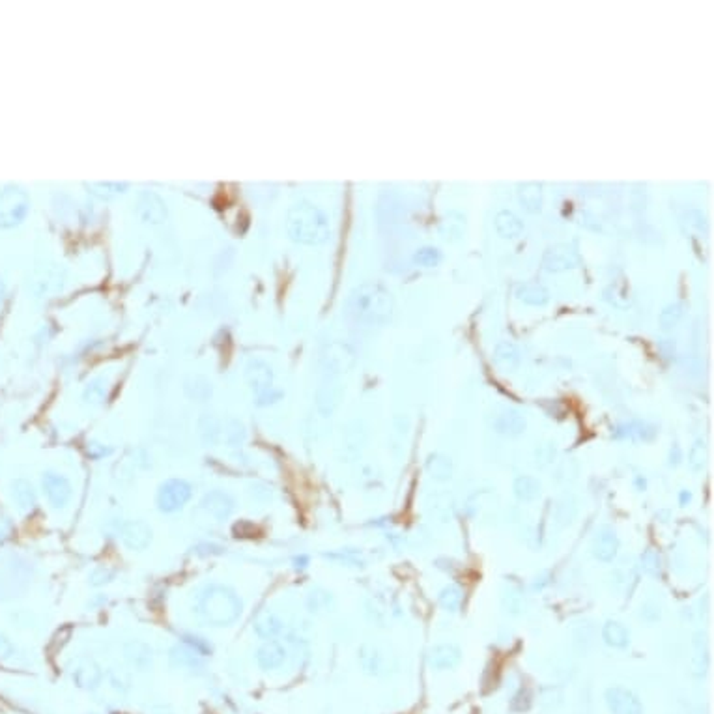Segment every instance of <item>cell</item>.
<instances>
[{
	"mask_svg": "<svg viewBox=\"0 0 714 714\" xmlns=\"http://www.w3.org/2000/svg\"><path fill=\"white\" fill-rule=\"evenodd\" d=\"M541 494V483L531 475H522L514 481V496L520 501H533Z\"/></svg>",
	"mask_w": 714,
	"mask_h": 714,
	"instance_id": "28",
	"label": "cell"
},
{
	"mask_svg": "<svg viewBox=\"0 0 714 714\" xmlns=\"http://www.w3.org/2000/svg\"><path fill=\"white\" fill-rule=\"evenodd\" d=\"M518 198L527 212H539L542 206V185L537 182H526L518 185Z\"/></svg>",
	"mask_w": 714,
	"mask_h": 714,
	"instance_id": "24",
	"label": "cell"
},
{
	"mask_svg": "<svg viewBox=\"0 0 714 714\" xmlns=\"http://www.w3.org/2000/svg\"><path fill=\"white\" fill-rule=\"evenodd\" d=\"M11 499L21 512H32L38 507V492H36L34 484L26 479L11 481Z\"/></svg>",
	"mask_w": 714,
	"mask_h": 714,
	"instance_id": "16",
	"label": "cell"
},
{
	"mask_svg": "<svg viewBox=\"0 0 714 714\" xmlns=\"http://www.w3.org/2000/svg\"><path fill=\"white\" fill-rule=\"evenodd\" d=\"M442 260V253L436 247H423L415 253V262H419L421 266H436Z\"/></svg>",
	"mask_w": 714,
	"mask_h": 714,
	"instance_id": "37",
	"label": "cell"
},
{
	"mask_svg": "<svg viewBox=\"0 0 714 714\" xmlns=\"http://www.w3.org/2000/svg\"><path fill=\"white\" fill-rule=\"evenodd\" d=\"M114 576H116V572H114L113 568H108V566H98V568H94L92 574H90V583L94 587H103L107 586V583H111V581L114 580Z\"/></svg>",
	"mask_w": 714,
	"mask_h": 714,
	"instance_id": "38",
	"label": "cell"
},
{
	"mask_svg": "<svg viewBox=\"0 0 714 714\" xmlns=\"http://www.w3.org/2000/svg\"><path fill=\"white\" fill-rule=\"evenodd\" d=\"M168 658H170V664H173L174 668H178V670H188L191 671V673L204 670L203 656H198L195 651H191L189 647L183 646V643L182 646L173 647Z\"/></svg>",
	"mask_w": 714,
	"mask_h": 714,
	"instance_id": "21",
	"label": "cell"
},
{
	"mask_svg": "<svg viewBox=\"0 0 714 714\" xmlns=\"http://www.w3.org/2000/svg\"><path fill=\"white\" fill-rule=\"evenodd\" d=\"M369 655L364 653V649H361V665H363V670L367 671V673H378V670H379V655L376 653L374 649H370L369 647Z\"/></svg>",
	"mask_w": 714,
	"mask_h": 714,
	"instance_id": "40",
	"label": "cell"
},
{
	"mask_svg": "<svg viewBox=\"0 0 714 714\" xmlns=\"http://www.w3.org/2000/svg\"><path fill=\"white\" fill-rule=\"evenodd\" d=\"M690 499H692V494H690L688 490H683V492H680V505H686Z\"/></svg>",
	"mask_w": 714,
	"mask_h": 714,
	"instance_id": "47",
	"label": "cell"
},
{
	"mask_svg": "<svg viewBox=\"0 0 714 714\" xmlns=\"http://www.w3.org/2000/svg\"><path fill=\"white\" fill-rule=\"evenodd\" d=\"M578 262L576 253L571 251L566 245H559L554 247L550 251H546L544 255V267L550 271H557V270H565V267H572Z\"/></svg>",
	"mask_w": 714,
	"mask_h": 714,
	"instance_id": "22",
	"label": "cell"
},
{
	"mask_svg": "<svg viewBox=\"0 0 714 714\" xmlns=\"http://www.w3.org/2000/svg\"><path fill=\"white\" fill-rule=\"evenodd\" d=\"M86 453H88L90 459L101 460L111 457V454H113V449L105 447L103 444H98V442H92V444H88V447H86Z\"/></svg>",
	"mask_w": 714,
	"mask_h": 714,
	"instance_id": "42",
	"label": "cell"
},
{
	"mask_svg": "<svg viewBox=\"0 0 714 714\" xmlns=\"http://www.w3.org/2000/svg\"><path fill=\"white\" fill-rule=\"evenodd\" d=\"M6 294H8V286H6L4 279H0V303H2V301H4Z\"/></svg>",
	"mask_w": 714,
	"mask_h": 714,
	"instance_id": "46",
	"label": "cell"
},
{
	"mask_svg": "<svg viewBox=\"0 0 714 714\" xmlns=\"http://www.w3.org/2000/svg\"><path fill=\"white\" fill-rule=\"evenodd\" d=\"M243 602L232 587L223 583H208L195 596L193 613L206 626H230L240 619Z\"/></svg>",
	"mask_w": 714,
	"mask_h": 714,
	"instance_id": "1",
	"label": "cell"
},
{
	"mask_svg": "<svg viewBox=\"0 0 714 714\" xmlns=\"http://www.w3.org/2000/svg\"><path fill=\"white\" fill-rule=\"evenodd\" d=\"M641 566H643V571H646V574H649V576H653V578H656L658 574H661V571H662V561H661V556L655 552V550H647L643 556H641Z\"/></svg>",
	"mask_w": 714,
	"mask_h": 714,
	"instance_id": "36",
	"label": "cell"
},
{
	"mask_svg": "<svg viewBox=\"0 0 714 714\" xmlns=\"http://www.w3.org/2000/svg\"><path fill=\"white\" fill-rule=\"evenodd\" d=\"M496 230L499 232V236L503 238H516L522 234L524 223L520 221V217L516 213L503 210L496 215Z\"/></svg>",
	"mask_w": 714,
	"mask_h": 714,
	"instance_id": "26",
	"label": "cell"
},
{
	"mask_svg": "<svg viewBox=\"0 0 714 714\" xmlns=\"http://www.w3.org/2000/svg\"><path fill=\"white\" fill-rule=\"evenodd\" d=\"M66 285V271L56 264H49L38 270L30 281V290L38 297H49L62 292Z\"/></svg>",
	"mask_w": 714,
	"mask_h": 714,
	"instance_id": "7",
	"label": "cell"
},
{
	"mask_svg": "<svg viewBox=\"0 0 714 714\" xmlns=\"http://www.w3.org/2000/svg\"><path fill=\"white\" fill-rule=\"evenodd\" d=\"M107 389H108L107 379L105 378L92 379V382L86 385V389H84V393H83L84 402L90 406L103 404L105 399H107Z\"/></svg>",
	"mask_w": 714,
	"mask_h": 714,
	"instance_id": "30",
	"label": "cell"
},
{
	"mask_svg": "<svg viewBox=\"0 0 714 714\" xmlns=\"http://www.w3.org/2000/svg\"><path fill=\"white\" fill-rule=\"evenodd\" d=\"M182 643L185 647H189L191 651H195V653H197L198 656H203V658L204 656H210L213 653V646L206 640V638H203V636L183 634Z\"/></svg>",
	"mask_w": 714,
	"mask_h": 714,
	"instance_id": "34",
	"label": "cell"
},
{
	"mask_svg": "<svg viewBox=\"0 0 714 714\" xmlns=\"http://www.w3.org/2000/svg\"><path fill=\"white\" fill-rule=\"evenodd\" d=\"M123 656L126 661L129 662L131 668H135L137 671H146L152 668L153 662V655H152V647L144 641H129L123 647Z\"/></svg>",
	"mask_w": 714,
	"mask_h": 714,
	"instance_id": "18",
	"label": "cell"
},
{
	"mask_svg": "<svg viewBox=\"0 0 714 714\" xmlns=\"http://www.w3.org/2000/svg\"><path fill=\"white\" fill-rule=\"evenodd\" d=\"M286 232L292 242L301 245H322L330 240V219L316 204L300 200L286 213Z\"/></svg>",
	"mask_w": 714,
	"mask_h": 714,
	"instance_id": "3",
	"label": "cell"
},
{
	"mask_svg": "<svg viewBox=\"0 0 714 714\" xmlns=\"http://www.w3.org/2000/svg\"><path fill=\"white\" fill-rule=\"evenodd\" d=\"M516 296L529 305H544L548 301V292L539 285H524L518 288Z\"/></svg>",
	"mask_w": 714,
	"mask_h": 714,
	"instance_id": "33",
	"label": "cell"
},
{
	"mask_svg": "<svg viewBox=\"0 0 714 714\" xmlns=\"http://www.w3.org/2000/svg\"><path fill=\"white\" fill-rule=\"evenodd\" d=\"M424 469L436 481H449L453 477V462L444 454H430L424 464Z\"/></svg>",
	"mask_w": 714,
	"mask_h": 714,
	"instance_id": "27",
	"label": "cell"
},
{
	"mask_svg": "<svg viewBox=\"0 0 714 714\" xmlns=\"http://www.w3.org/2000/svg\"><path fill=\"white\" fill-rule=\"evenodd\" d=\"M494 429L503 436H518L526 429V419L518 414L516 409H503L494 419Z\"/></svg>",
	"mask_w": 714,
	"mask_h": 714,
	"instance_id": "20",
	"label": "cell"
},
{
	"mask_svg": "<svg viewBox=\"0 0 714 714\" xmlns=\"http://www.w3.org/2000/svg\"><path fill=\"white\" fill-rule=\"evenodd\" d=\"M393 294L378 281L355 286L346 300V315L359 324H384L393 315Z\"/></svg>",
	"mask_w": 714,
	"mask_h": 714,
	"instance_id": "2",
	"label": "cell"
},
{
	"mask_svg": "<svg viewBox=\"0 0 714 714\" xmlns=\"http://www.w3.org/2000/svg\"><path fill=\"white\" fill-rule=\"evenodd\" d=\"M705 459H707V453H705V444L698 442V444L692 447V451H690V457H688L690 468L694 469V471H700V469L705 466Z\"/></svg>",
	"mask_w": 714,
	"mask_h": 714,
	"instance_id": "39",
	"label": "cell"
},
{
	"mask_svg": "<svg viewBox=\"0 0 714 714\" xmlns=\"http://www.w3.org/2000/svg\"><path fill=\"white\" fill-rule=\"evenodd\" d=\"M462 598H464L462 589H460L459 586H454V583H449V586H445L444 589L439 591V596H438V601H439V604H442V608H445L447 611L459 610L460 604H462Z\"/></svg>",
	"mask_w": 714,
	"mask_h": 714,
	"instance_id": "31",
	"label": "cell"
},
{
	"mask_svg": "<svg viewBox=\"0 0 714 714\" xmlns=\"http://www.w3.org/2000/svg\"><path fill=\"white\" fill-rule=\"evenodd\" d=\"M593 556L602 563H611L619 552V537L608 526H602L593 537Z\"/></svg>",
	"mask_w": 714,
	"mask_h": 714,
	"instance_id": "14",
	"label": "cell"
},
{
	"mask_svg": "<svg viewBox=\"0 0 714 714\" xmlns=\"http://www.w3.org/2000/svg\"><path fill=\"white\" fill-rule=\"evenodd\" d=\"M15 653H17V647H15L14 641L8 636L0 634V661H10L15 656Z\"/></svg>",
	"mask_w": 714,
	"mask_h": 714,
	"instance_id": "43",
	"label": "cell"
},
{
	"mask_svg": "<svg viewBox=\"0 0 714 714\" xmlns=\"http://www.w3.org/2000/svg\"><path fill=\"white\" fill-rule=\"evenodd\" d=\"M255 632L264 641L273 640V638H277L282 632V621L277 616H273V613H267V616L256 621Z\"/></svg>",
	"mask_w": 714,
	"mask_h": 714,
	"instance_id": "29",
	"label": "cell"
},
{
	"mask_svg": "<svg viewBox=\"0 0 714 714\" xmlns=\"http://www.w3.org/2000/svg\"><path fill=\"white\" fill-rule=\"evenodd\" d=\"M30 212L29 193L21 185H4L0 189V228L10 230L19 227Z\"/></svg>",
	"mask_w": 714,
	"mask_h": 714,
	"instance_id": "4",
	"label": "cell"
},
{
	"mask_svg": "<svg viewBox=\"0 0 714 714\" xmlns=\"http://www.w3.org/2000/svg\"><path fill=\"white\" fill-rule=\"evenodd\" d=\"M41 490L51 507L64 509L73 498V486L69 479L56 471H45L41 475Z\"/></svg>",
	"mask_w": 714,
	"mask_h": 714,
	"instance_id": "6",
	"label": "cell"
},
{
	"mask_svg": "<svg viewBox=\"0 0 714 714\" xmlns=\"http://www.w3.org/2000/svg\"><path fill=\"white\" fill-rule=\"evenodd\" d=\"M256 664L264 671L277 670L286 661V649L277 640H266L255 653Z\"/></svg>",
	"mask_w": 714,
	"mask_h": 714,
	"instance_id": "15",
	"label": "cell"
},
{
	"mask_svg": "<svg viewBox=\"0 0 714 714\" xmlns=\"http://www.w3.org/2000/svg\"><path fill=\"white\" fill-rule=\"evenodd\" d=\"M120 537H122L126 548L133 550V552L135 550L143 552L152 542V527L143 520H129L120 527Z\"/></svg>",
	"mask_w": 714,
	"mask_h": 714,
	"instance_id": "11",
	"label": "cell"
},
{
	"mask_svg": "<svg viewBox=\"0 0 714 714\" xmlns=\"http://www.w3.org/2000/svg\"><path fill=\"white\" fill-rule=\"evenodd\" d=\"M606 705L611 714H646L641 701L623 686H611L606 690Z\"/></svg>",
	"mask_w": 714,
	"mask_h": 714,
	"instance_id": "10",
	"label": "cell"
},
{
	"mask_svg": "<svg viewBox=\"0 0 714 714\" xmlns=\"http://www.w3.org/2000/svg\"><path fill=\"white\" fill-rule=\"evenodd\" d=\"M11 533V522L8 518H0V541L10 537Z\"/></svg>",
	"mask_w": 714,
	"mask_h": 714,
	"instance_id": "44",
	"label": "cell"
},
{
	"mask_svg": "<svg viewBox=\"0 0 714 714\" xmlns=\"http://www.w3.org/2000/svg\"><path fill=\"white\" fill-rule=\"evenodd\" d=\"M247 432L245 427H243L240 421H230V423L225 427V439L230 447H240V445L245 442Z\"/></svg>",
	"mask_w": 714,
	"mask_h": 714,
	"instance_id": "35",
	"label": "cell"
},
{
	"mask_svg": "<svg viewBox=\"0 0 714 714\" xmlns=\"http://www.w3.org/2000/svg\"><path fill=\"white\" fill-rule=\"evenodd\" d=\"M69 677L83 690H96L103 683V670L92 658H75L69 665Z\"/></svg>",
	"mask_w": 714,
	"mask_h": 714,
	"instance_id": "9",
	"label": "cell"
},
{
	"mask_svg": "<svg viewBox=\"0 0 714 714\" xmlns=\"http://www.w3.org/2000/svg\"><path fill=\"white\" fill-rule=\"evenodd\" d=\"M294 563H296V568L303 571V568H307V565H309V557H307V556H300V557H296V559H294Z\"/></svg>",
	"mask_w": 714,
	"mask_h": 714,
	"instance_id": "45",
	"label": "cell"
},
{
	"mask_svg": "<svg viewBox=\"0 0 714 714\" xmlns=\"http://www.w3.org/2000/svg\"><path fill=\"white\" fill-rule=\"evenodd\" d=\"M84 188L88 189L90 195L101 198V200H111V198H116L120 195L129 189L128 182H90L84 183Z\"/></svg>",
	"mask_w": 714,
	"mask_h": 714,
	"instance_id": "25",
	"label": "cell"
},
{
	"mask_svg": "<svg viewBox=\"0 0 714 714\" xmlns=\"http://www.w3.org/2000/svg\"><path fill=\"white\" fill-rule=\"evenodd\" d=\"M494 359H496V363H498L499 367H503V369H514L518 364V361H520V354H518L516 346L514 345H511V342H501V345H498V348H496Z\"/></svg>",
	"mask_w": 714,
	"mask_h": 714,
	"instance_id": "32",
	"label": "cell"
},
{
	"mask_svg": "<svg viewBox=\"0 0 714 714\" xmlns=\"http://www.w3.org/2000/svg\"><path fill=\"white\" fill-rule=\"evenodd\" d=\"M135 213L146 225H161L167 219L168 210L158 193L143 191L138 193L137 200H135Z\"/></svg>",
	"mask_w": 714,
	"mask_h": 714,
	"instance_id": "8",
	"label": "cell"
},
{
	"mask_svg": "<svg viewBox=\"0 0 714 714\" xmlns=\"http://www.w3.org/2000/svg\"><path fill=\"white\" fill-rule=\"evenodd\" d=\"M509 601V604H505V606L509 608L507 611H512V613H518V611L522 610V606H524V595L520 591H514V589H509L505 595H503V602H507Z\"/></svg>",
	"mask_w": 714,
	"mask_h": 714,
	"instance_id": "41",
	"label": "cell"
},
{
	"mask_svg": "<svg viewBox=\"0 0 714 714\" xmlns=\"http://www.w3.org/2000/svg\"><path fill=\"white\" fill-rule=\"evenodd\" d=\"M460 658H462V653L457 646L453 643H442V646H436L430 649L429 653V664L432 665L434 670H453L457 665L460 664Z\"/></svg>",
	"mask_w": 714,
	"mask_h": 714,
	"instance_id": "17",
	"label": "cell"
},
{
	"mask_svg": "<svg viewBox=\"0 0 714 714\" xmlns=\"http://www.w3.org/2000/svg\"><path fill=\"white\" fill-rule=\"evenodd\" d=\"M602 640L613 649H625L631 641V632L619 621H606V625L602 626Z\"/></svg>",
	"mask_w": 714,
	"mask_h": 714,
	"instance_id": "23",
	"label": "cell"
},
{
	"mask_svg": "<svg viewBox=\"0 0 714 714\" xmlns=\"http://www.w3.org/2000/svg\"><path fill=\"white\" fill-rule=\"evenodd\" d=\"M152 714H174V713L170 709H167V707H155V709L152 710Z\"/></svg>",
	"mask_w": 714,
	"mask_h": 714,
	"instance_id": "48",
	"label": "cell"
},
{
	"mask_svg": "<svg viewBox=\"0 0 714 714\" xmlns=\"http://www.w3.org/2000/svg\"><path fill=\"white\" fill-rule=\"evenodd\" d=\"M245 379L256 397H260L266 391L273 389V369L266 361L251 359L245 367Z\"/></svg>",
	"mask_w": 714,
	"mask_h": 714,
	"instance_id": "13",
	"label": "cell"
},
{
	"mask_svg": "<svg viewBox=\"0 0 714 714\" xmlns=\"http://www.w3.org/2000/svg\"><path fill=\"white\" fill-rule=\"evenodd\" d=\"M655 427L643 421H631V423L619 424L613 430V438L617 439H631V442H649L655 438Z\"/></svg>",
	"mask_w": 714,
	"mask_h": 714,
	"instance_id": "19",
	"label": "cell"
},
{
	"mask_svg": "<svg viewBox=\"0 0 714 714\" xmlns=\"http://www.w3.org/2000/svg\"><path fill=\"white\" fill-rule=\"evenodd\" d=\"M193 498V486L183 479H168L158 490V509L165 514L182 511Z\"/></svg>",
	"mask_w": 714,
	"mask_h": 714,
	"instance_id": "5",
	"label": "cell"
},
{
	"mask_svg": "<svg viewBox=\"0 0 714 714\" xmlns=\"http://www.w3.org/2000/svg\"><path fill=\"white\" fill-rule=\"evenodd\" d=\"M200 505H203V509L210 516L215 518L217 522H225L236 511V501L225 490H212V492H208Z\"/></svg>",
	"mask_w": 714,
	"mask_h": 714,
	"instance_id": "12",
	"label": "cell"
}]
</instances>
